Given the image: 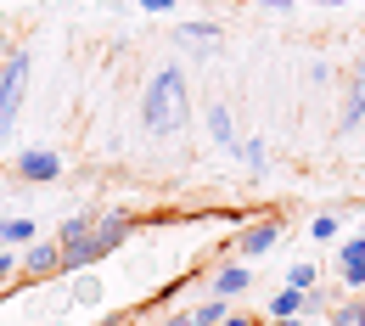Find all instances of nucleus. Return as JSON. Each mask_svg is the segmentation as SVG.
Instances as JSON below:
<instances>
[{
	"label": "nucleus",
	"mask_w": 365,
	"mask_h": 326,
	"mask_svg": "<svg viewBox=\"0 0 365 326\" xmlns=\"http://www.w3.org/2000/svg\"><path fill=\"white\" fill-rule=\"evenodd\" d=\"M140 130L146 136H175V130H185V73L175 62L158 68L146 96H140Z\"/></svg>",
	"instance_id": "obj_1"
},
{
	"label": "nucleus",
	"mask_w": 365,
	"mask_h": 326,
	"mask_svg": "<svg viewBox=\"0 0 365 326\" xmlns=\"http://www.w3.org/2000/svg\"><path fill=\"white\" fill-rule=\"evenodd\" d=\"M29 79H34V56H29V51H11L6 68H0V141L11 136V124H17V113H23Z\"/></svg>",
	"instance_id": "obj_2"
},
{
	"label": "nucleus",
	"mask_w": 365,
	"mask_h": 326,
	"mask_svg": "<svg viewBox=\"0 0 365 326\" xmlns=\"http://www.w3.org/2000/svg\"><path fill=\"white\" fill-rule=\"evenodd\" d=\"M130 231H135L130 214H107V220H96V225H91V265H96V259H107L113 248H124Z\"/></svg>",
	"instance_id": "obj_3"
},
{
	"label": "nucleus",
	"mask_w": 365,
	"mask_h": 326,
	"mask_svg": "<svg viewBox=\"0 0 365 326\" xmlns=\"http://www.w3.org/2000/svg\"><path fill=\"white\" fill-rule=\"evenodd\" d=\"M17 259H23V276H34V281L62 276V248H56V236H51V242H40V236H34V242H29Z\"/></svg>",
	"instance_id": "obj_4"
},
{
	"label": "nucleus",
	"mask_w": 365,
	"mask_h": 326,
	"mask_svg": "<svg viewBox=\"0 0 365 326\" xmlns=\"http://www.w3.org/2000/svg\"><path fill=\"white\" fill-rule=\"evenodd\" d=\"M17 175L46 186V180H56V175H62V158H56V152H46V146H29V152L17 158Z\"/></svg>",
	"instance_id": "obj_5"
},
{
	"label": "nucleus",
	"mask_w": 365,
	"mask_h": 326,
	"mask_svg": "<svg viewBox=\"0 0 365 326\" xmlns=\"http://www.w3.org/2000/svg\"><path fill=\"white\" fill-rule=\"evenodd\" d=\"M275 242H281V225H275V220H259V225H247V231L236 236V253L253 259V253H270Z\"/></svg>",
	"instance_id": "obj_6"
},
{
	"label": "nucleus",
	"mask_w": 365,
	"mask_h": 326,
	"mask_svg": "<svg viewBox=\"0 0 365 326\" xmlns=\"http://www.w3.org/2000/svg\"><path fill=\"white\" fill-rule=\"evenodd\" d=\"M337 276L349 281V287H365V236L343 242V253H337Z\"/></svg>",
	"instance_id": "obj_7"
},
{
	"label": "nucleus",
	"mask_w": 365,
	"mask_h": 326,
	"mask_svg": "<svg viewBox=\"0 0 365 326\" xmlns=\"http://www.w3.org/2000/svg\"><path fill=\"white\" fill-rule=\"evenodd\" d=\"M208 141H214V146H242V141H236V118H230V107L225 101H214V107H208Z\"/></svg>",
	"instance_id": "obj_8"
},
{
	"label": "nucleus",
	"mask_w": 365,
	"mask_h": 326,
	"mask_svg": "<svg viewBox=\"0 0 365 326\" xmlns=\"http://www.w3.org/2000/svg\"><path fill=\"white\" fill-rule=\"evenodd\" d=\"M247 287H253V270H242V265L214 270V298H236V292H247Z\"/></svg>",
	"instance_id": "obj_9"
},
{
	"label": "nucleus",
	"mask_w": 365,
	"mask_h": 326,
	"mask_svg": "<svg viewBox=\"0 0 365 326\" xmlns=\"http://www.w3.org/2000/svg\"><path fill=\"white\" fill-rule=\"evenodd\" d=\"M34 236H40L34 220H0V248H29Z\"/></svg>",
	"instance_id": "obj_10"
},
{
	"label": "nucleus",
	"mask_w": 365,
	"mask_h": 326,
	"mask_svg": "<svg viewBox=\"0 0 365 326\" xmlns=\"http://www.w3.org/2000/svg\"><path fill=\"white\" fill-rule=\"evenodd\" d=\"M225 315H230V298H208V304L191 310V326H220Z\"/></svg>",
	"instance_id": "obj_11"
},
{
	"label": "nucleus",
	"mask_w": 365,
	"mask_h": 326,
	"mask_svg": "<svg viewBox=\"0 0 365 326\" xmlns=\"http://www.w3.org/2000/svg\"><path fill=\"white\" fill-rule=\"evenodd\" d=\"M360 118H365V91H354V85H349V101H343V118H337V130L349 136Z\"/></svg>",
	"instance_id": "obj_12"
},
{
	"label": "nucleus",
	"mask_w": 365,
	"mask_h": 326,
	"mask_svg": "<svg viewBox=\"0 0 365 326\" xmlns=\"http://www.w3.org/2000/svg\"><path fill=\"white\" fill-rule=\"evenodd\" d=\"M180 40H191V46L208 51V40H220V23H180Z\"/></svg>",
	"instance_id": "obj_13"
},
{
	"label": "nucleus",
	"mask_w": 365,
	"mask_h": 326,
	"mask_svg": "<svg viewBox=\"0 0 365 326\" xmlns=\"http://www.w3.org/2000/svg\"><path fill=\"white\" fill-rule=\"evenodd\" d=\"M73 298H79V304H96V298H101V281L79 270V276H73Z\"/></svg>",
	"instance_id": "obj_14"
},
{
	"label": "nucleus",
	"mask_w": 365,
	"mask_h": 326,
	"mask_svg": "<svg viewBox=\"0 0 365 326\" xmlns=\"http://www.w3.org/2000/svg\"><path fill=\"white\" fill-rule=\"evenodd\" d=\"M287 287H298V292L320 287V281H315V265H292V270H287Z\"/></svg>",
	"instance_id": "obj_15"
},
{
	"label": "nucleus",
	"mask_w": 365,
	"mask_h": 326,
	"mask_svg": "<svg viewBox=\"0 0 365 326\" xmlns=\"http://www.w3.org/2000/svg\"><path fill=\"white\" fill-rule=\"evenodd\" d=\"M309 236H315V242H331V236H337V214H315V220H309Z\"/></svg>",
	"instance_id": "obj_16"
},
{
	"label": "nucleus",
	"mask_w": 365,
	"mask_h": 326,
	"mask_svg": "<svg viewBox=\"0 0 365 326\" xmlns=\"http://www.w3.org/2000/svg\"><path fill=\"white\" fill-rule=\"evenodd\" d=\"M17 270H23V259H17L11 248H0V287H11V281H17Z\"/></svg>",
	"instance_id": "obj_17"
},
{
	"label": "nucleus",
	"mask_w": 365,
	"mask_h": 326,
	"mask_svg": "<svg viewBox=\"0 0 365 326\" xmlns=\"http://www.w3.org/2000/svg\"><path fill=\"white\" fill-rule=\"evenodd\" d=\"M242 158H247V169H264V141L247 136V141H242Z\"/></svg>",
	"instance_id": "obj_18"
},
{
	"label": "nucleus",
	"mask_w": 365,
	"mask_h": 326,
	"mask_svg": "<svg viewBox=\"0 0 365 326\" xmlns=\"http://www.w3.org/2000/svg\"><path fill=\"white\" fill-rule=\"evenodd\" d=\"M220 326H264V321H253V315H236V310H230V315H225Z\"/></svg>",
	"instance_id": "obj_19"
},
{
	"label": "nucleus",
	"mask_w": 365,
	"mask_h": 326,
	"mask_svg": "<svg viewBox=\"0 0 365 326\" xmlns=\"http://www.w3.org/2000/svg\"><path fill=\"white\" fill-rule=\"evenodd\" d=\"M343 315H349V321H354V326H365V304H349Z\"/></svg>",
	"instance_id": "obj_20"
},
{
	"label": "nucleus",
	"mask_w": 365,
	"mask_h": 326,
	"mask_svg": "<svg viewBox=\"0 0 365 326\" xmlns=\"http://www.w3.org/2000/svg\"><path fill=\"white\" fill-rule=\"evenodd\" d=\"M259 6H270V11H287V6H298V0H259Z\"/></svg>",
	"instance_id": "obj_21"
},
{
	"label": "nucleus",
	"mask_w": 365,
	"mask_h": 326,
	"mask_svg": "<svg viewBox=\"0 0 365 326\" xmlns=\"http://www.w3.org/2000/svg\"><path fill=\"white\" fill-rule=\"evenodd\" d=\"M326 326H354V321H349V315H343V310H331V321H326Z\"/></svg>",
	"instance_id": "obj_22"
},
{
	"label": "nucleus",
	"mask_w": 365,
	"mask_h": 326,
	"mask_svg": "<svg viewBox=\"0 0 365 326\" xmlns=\"http://www.w3.org/2000/svg\"><path fill=\"white\" fill-rule=\"evenodd\" d=\"M354 91H365V56H360V68H354Z\"/></svg>",
	"instance_id": "obj_23"
},
{
	"label": "nucleus",
	"mask_w": 365,
	"mask_h": 326,
	"mask_svg": "<svg viewBox=\"0 0 365 326\" xmlns=\"http://www.w3.org/2000/svg\"><path fill=\"white\" fill-rule=\"evenodd\" d=\"M158 326H191V315H169V321H158Z\"/></svg>",
	"instance_id": "obj_24"
},
{
	"label": "nucleus",
	"mask_w": 365,
	"mask_h": 326,
	"mask_svg": "<svg viewBox=\"0 0 365 326\" xmlns=\"http://www.w3.org/2000/svg\"><path fill=\"white\" fill-rule=\"evenodd\" d=\"M264 326H304V315H287V321H264Z\"/></svg>",
	"instance_id": "obj_25"
},
{
	"label": "nucleus",
	"mask_w": 365,
	"mask_h": 326,
	"mask_svg": "<svg viewBox=\"0 0 365 326\" xmlns=\"http://www.w3.org/2000/svg\"><path fill=\"white\" fill-rule=\"evenodd\" d=\"M315 6H349V0H315Z\"/></svg>",
	"instance_id": "obj_26"
},
{
	"label": "nucleus",
	"mask_w": 365,
	"mask_h": 326,
	"mask_svg": "<svg viewBox=\"0 0 365 326\" xmlns=\"http://www.w3.org/2000/svg\"><path fill=\"white\" fill-rule=\"evenodd\" d=\"M101 326H124V321H118V315H113V321H101Z\"/></svg>",
	"instance_id": "obj_27"
}]
</instances>
